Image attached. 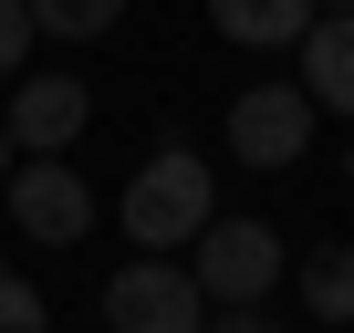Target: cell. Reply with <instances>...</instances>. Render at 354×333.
Returning <instances> with one entry per match:
<instances>
[{"mask_svg":"<svg viewBox=\"0 0 354 333\" xmlns=\"http://www.w3.org/2000/svg\"><path fill=\"white\" fill-rule=\"evenodd\" d=\"M115 219H125V240H136L146 260H167V250H198V229L219 219V178H209L188 146H156L136 178H125Z\"/></svg>","mask_w":354,"mask_h":333,"instance_id":"6da1fadb","label":"cell"},{"mask_svg":"<svg viewBox=\"0 0 354 333\" xmlns=\"http://www.w3.org/2000/svg\"><path fill=\"white\" fill-rule=\"evenodd\" d=\"M188 281H198V302H219V312H261V292L281 281V229H271V219H209Z\"/></svg>","mask_w":354,"mask_h":333,"instance_id":"7a4b0ae2","label":"cell"},{"mask_svg":"<svg viewBox=\"0 0 354 333\" xmlns=\"http://www.w3.org/2000/svg\"><path fill=\"white\" fill-rule=\"evenodd\" d=\"M104 323L115 333H209V302H198L188 260H125L104 281Z\"/></svg>","mask_w":354,"mask_h":333,"instance_id":"3957f363","label":"cell"},{"mask_svg":"<svg viewBox=\"0 0 354 333\" xmlns=\"http://www.w3.org/2000/svg\"><path fill=\"white\" fill-rule=\"evenodd\" d=\"M302 146H313V94L302 84H250L230 104V156L240 166H302Z\"/></svg>","mask_w":354,"mask_h":333,"instance_id":"277c9868","label":"cell"},{"mask_svg":"<svg viewBox=\"0 0 354 333\" xmlns=\"http://www.w3.org/2000/svg\"><path fill=\"white\" fill-rule=\"evenodd\" d=\"M11 219H21L42 250H63V240L94 229V188L73 178L63 156H32V166H11Z\"/></svg>","mask_w":354,"mask_h":333,"instance_id":"5b68a950","label":"cell"},{"mask_svg":"<svg viewBox=\"0 0 354 333\" xmlns=\"http://www.w3.org/2000/svg\"><path fill=\"white\" fill-rule=\"evenodd\" d=\"M84 115H94V94H84L73 73H32V84L11 94V146H21V156H63V146L84 135Z\"/></svg>","mask_w":354,"mask_h":333,"instance_id":"8992f818","label":"cell"},{"mask_svg":"<svg viewBox=\"0 0 354 333\" xmlns=\"http://www.w3.org/2000/svg\"><path fill=\"white\" fill-rule=\"evenodd\" d=\"M209 21H219V42H250V53H281L292 42L302 53L323 11H313V0H209Z\"/></svg>","mask_w":354,"mask_h":333,"instance_id":"52a82bcc","label":"cell"},{"mask_svg":"<svg viewBox=\"0 0 354 333\" xmlns=\"http://www.w3.org/2000/svg\"><path fill=\"white\" fill-rule=\"evenodd\" d=\"M302 94H313V115H323V104L354 115V11H323V21H313V42H302Z\"/></svg>","mask_w":354,"mask_h":333,"instance_id":"ba28073f","label":"cell"},{"mask_svg":"<svg viewBox=\"0 0 354 333\" xmlns=\"http://www.w3.org/2000/svg\"><path fill=\"white\" fill-rule=\"evenodd\" d=\"M302 302H313V323H344V333H354V250H344V240L302 260Z\"/></svg>","mask_w":354,"mask_h":333,"instance_id":"9c48e42d","label":"cell"},{"mask_svg":"<svg viewBox=\"0 0 354 333\" xmlns=\"http://www.w3.org/2000/svg\"><path fill=\"white\" fill-rule=\"evenodd\" d=\"M115 21H125V0H32V32H53V42H94Z\"/></svg>","mask_w":354,"mask_h":333,"instance_id":"30bf717a","label":"cell"},{"mask_svg":"<svg viewBox=\"0 0 354 333\" xmlns=\"http://www.w3.org/2000/svg\"><path fill=\"white\" fill-rule=\"evenodd\" d=\"M0 333H53V312H42V292L21 271H0Z\"/></svg>","mask_w":354,"mask_h":333,"instance_id":"8fae6325","label":"cell"},{"mask_svg":"<svg viewBox=\"0 0 354 333\" xmlns=\"http://www.w3.org/2000/svg\"><path fill=\"white\" fill-rule=\"evenodd\" d=\"M42 32H32V0H0V73L21 84V53H32Z\"/></svg>","mask_w":354,"mask_h":333,"instance_id":"7c38bea8","label":"cell"},{"mask_svg":"<svg viewBox=\"0 0 354 333\" xmlns=\"http://www.w3.org/2000/svg\"><path fill=\"white\" fill-rule=\"evenodd\" d=\"M209 333H271V312H219Z\"/></svg>","mask_w":354,"mask_h":333,"instance_id":"4fadbf2b","label":"cell"},{"mask_svg":"<svg viewBox=\"0 0 354 333\" xmlns=\"http://www.w3.org/2000/svg\"><path fill=\"white\" fill-rule=\"evenodd\" d=\"M0 188H11V125H0Z\"/></svg>","mask_w":354,"mask_h":333,"instance_id":"5bb4252c","label":"cell"},{"mask_svg":"<svg viewBox=\"0 0 354 333\" xmlns=\"http://www.w3.org/2000/svg\"><path fill=\"white\" fill-rule=\"evenodd\" d=\"M313 11H354V0H313Z\"/></svg>","mask_w":354,"mask_h":333,"instance_id":"9a60e30c","label":"cell"},{"mask_svg":"<svg viewBox=\"0 0 354 333\" xmlns=\"http://www.w3.org/2000/svg\"><path fill=\"white\" fill-rule=\"evenodd\" d=\"M344 178H354V156H344Z\"/></svg>","mask_w":354,"mask_h":333,"instance_id":"2e32d148","label":"cell"}]
</instances>
